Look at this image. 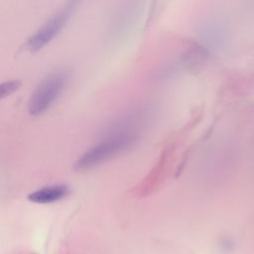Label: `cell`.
Masks as SVG:
<instances>
[{
	"instance_id": "1",
	"label": "cell",
	"mask_w": 254,
	"mask_h": 254,
	"mask_svg": "<svg viewBox=\"0 0 254 254\" xmlns=\"http://www.w3.org/2000/svg\"><path fill=\"white\" fill-rule=\"evenodd\" d=\"M137 139L136 131L131 128H120L85 151L75 162L76 170L91 169L130 148Z\"/></svg>"
},
{
	"instance_id": "2",
	"label": "cell",
	"mask_w": 254,
	"mask_h": 254,
	"mask_svg": "<svg viewBox=\"0 0 254 254\" xmlns=\"http://www.w3.org/2000/svg\"><path fill=\"white\" fill-rule=\"evenodd\" d=\"M68 80V73L64 70H58L45 77L28 102V111L31 115H39L48 110L59 98Z\"/></svg>"
},
{
	"instance_id": "3",
	"label": "cell",
	"mask_w": 254,
	"mask_h": 254,
	"mask_svg": "<svg viewBox=\"0 0 254 254\" xmlns=\"http://www.w3.org/2000/svg\"><path fill=\"white\" fill-rule=\"evenodd\" d=\"M73 5L69 4L61 12L54 15L47 23H45L33 36L27 41V49L30 52H37L49 44L65 25Z\"/></svg>"
},
{
	"instance_id": "4",
	"label": "cell",
	"mask_w": 254,
	"mask_h": 254,
	"mask_svg": "<svg viewBox=\"0 0 254 254\" xmlns=\"http://www.w3.org/2000/svg\"><path fill=\"white\" fill-rule=\"evenodd\" d=\"M69 192L65 185H54L39 189L28 195V199L36 203H51L64 197Z\"/></svg>"
},
{
	"instance_id": "5",
	"label": "cell",
	"mask_w": 254,
	"mask_h": 254,
	"mask_svg": "<svg viewBox=\"0 0 254 254\" xmlns=\"http://www.w3.org/2000/svg\"><path fill=\"white\" fill-rule=\"evenodd\" d=\"M20 85H21V81L18 80V79L3 82L0 85V96H1V98H4V97L12 94L16 90H18Z\"/></svg>"
}]
</instances>
